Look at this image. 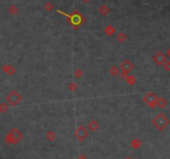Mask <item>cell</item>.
Wrapping results in <instances>:
<instances>
[{"label": "cell", "instance_id": "cell-2", "mask_svg": "<svg viewBox=\"0 0 170 159\" xmlns=\"http://www.w3.org/2000/svg\"><path fill=\"white\" fill-rule=\"evenodd\" d=\"M7 101L9 102L11 106H17L21 102V96L17 92L13 91L7 96Z\"/></svg>", "mask_w": 170, "mask_h": 159}, {"label": "cell", "instance_id": "cell-4", "mask_svg": "<svg viewBox=\"0 0 170 159\" xmlns=\"http://www.w3.org/2000/svg\"><path fill=\"white\" fill-rule=\"evenodd\" d=\"M120 68H121L122 72L127 74L129 72L131 71V70L134 68V64H133L130 60H124L121 63Z\"/></svg>", "mask_w": 170, "mask_h": 159}, {"label": "cell", "instance_id": "cell-1", "mask_svg": "<svg viewBox=\"0 0 170 159\" xmlns=\"http://www.w3.org/2000/svg\"><path fill=\"white\" fill-rule=\"evenodd\" d=\"M153 123L158 128H165L168 124V119L164 114H158L154 118Z\"/></svg>", "mask_w": 170, "mask_h": 159}, {"label": "cell", "instance_id": "cell-9", "mask_svg": "<svg viewBox=\"0 0 170 159\" xmlns=\"http://www.w3.org/2000/svg\"><path fill=\"white\" fill-rule=\"evenodd\" d=\"M167 55H168V57H170V47L167 50Z\"/></svg>", "mask_w": 170, "mask_h": 159}, {"label": "cell", "instance_id": "cell-8", "mask_svg": "<svg viewBox=\"0 0 170 159\" xmlns=\"http://www.w3.org/2000/svg\"><path fill=\"white\" fill-rule=\"evenodd\" d=\"M110 73H111V74L116 75L117 73H118V69H117L115 67H112V68H111V70H110Z\"/></svg>", "mask_w": 170, "mask_h": 159}, {"label": "cell", "instance_id": "cell-5", "mask_svg": "<svg viewBox=\"0 0 170 159\" xmlns=\"http://www.w3.org/2000/svg\"><path fill=\"white\" fill-rule=\"evenodd\" d=\"M153 60L156 62L158 65H164L167 60H166V56L163 53H158L154 56Z\"/></svg>", "mask_w": 170, "mask_h": 159}, {"label": "cell", "instance_id": "cell-3", "mask_svg": "<svg viewBox=\"0 0 170 159\" xmlns=\"http://www.w3.org/2000/svg\"><path fill=\"white\" fill-rule=\"evenodd\" d=\"M145 102L147 103L148 105H149L150 107H154L157 104L158 102V98L156 97V95L153 92H149L147 95H145Z\"/></svg>", "mask_w": 170, "mask_h": 159}, {"label": "cell", "instance_id": "cell-6", "mask_svg": "<svg viewBox=\"0 0 170 159\" xmlns=\"http://www.w3.org/2000/svg\"><path fill=\"white\" fill-rule=\"evenodd\" d=\"M157 104H158V107H160V108H164V107H165L166 104H167V101H166L164 98H161L159 99H158Z\"/></svg>", "mask_w": 170, "mask_h": 159}, {"label": "cell", "instance_id": "cell-7", "mask_svg": "<svg viewBox=\"0 0 170 159\" xmlns=\"http://www.w3.org/2000/svg\"><path fill=\"white\" fill-rule=\"evenodd\" d=\"M163 66H164V70H166V71H170V62L167 61Z\"/></svg>", "mask_w": 170, "mask_h": 159}]
</instances>
